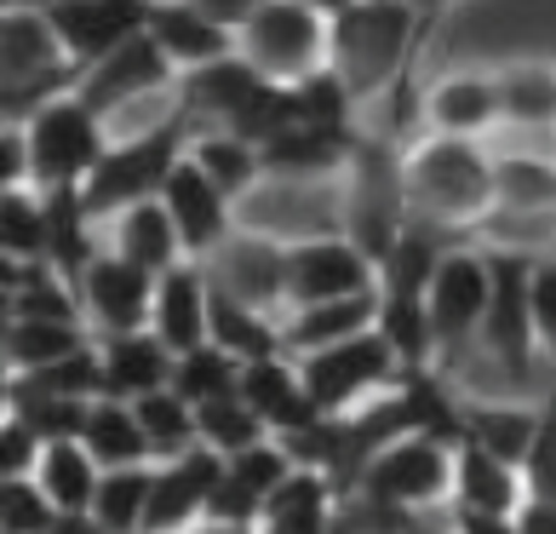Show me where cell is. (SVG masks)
Returning a JSON list of instances; mask_svg holds the SVG:
<instances>
[{
  "label": "cell",
  "instance_id": "26",
  "mask_svg": "<svg viewBox=\"0 0 556 534\" xmlns=\"http://www.w3.org/2000/svg\"><path fill=\"white\" fill-rule=\"evenodd\" d=\"M110 253L132 259L138 271H150V276H167V271H178V264L190 259V253H184V236H178L173 213L161 208V196L138 201V208H127L110 224Z\"/></svg>",
  "mask_w": 556,
  "mask_h": 534
},
{
  "label": "cell",
  "instance_id": "50",
  "mask_svg": "<svg viewBox=\"0 0 556 534\" xmlns=\"http://www.w3.org/2000/svg\"><path fill=\"white\" fill-rule=\"evenodd\" d=\"M517 529H522V534H556V506L528 500V506L517 511Z\"/></svg>",
  "mask_w": 556,
  "mask_h": 534
},
{
  "label": "cell",
  "instance_id": "19",
  "mask_svg": "<svg viewBox=\"0 0 556 534\" xmlns=\"http://www.w3.org/2000/svg\"><path fill=\"white\" fill-rule=\"evenodd\" d=\"M150 334H155L161 345H167L173 357L201 351V345H213V276H207V264L184 259L178 271L161 276Z\"/></svg>",
  "mask_w": 556,
  "mask_h": 534
},
{
  "label": "cell",
  "instance_id": "17",
  "mask_svg": "<svg viewBox=\"0 0 556 534\" xmlns=\"http://www.w3.org/2000/svg\"><path fill=\"white\" fill-rule=\"evenodd\" d=\"M161 208L173 213L178 236H184V253H190L195 264H207L224 241L236 236V213H230V196L218 190V184L195 167L190 156L173 167L167 190H161Z\"/></svg>",
  "mask_w": 556,
  "mask_h": 534
},
{
  "label": "cell",
  "instance_id": "15",
  "mask_svg": "<svg viewBox=\"0 0 556 534\" xmlns=\"http://www.w3.org/2000/svg\"><path fill=\"white\" fill-rule=\"evenodd\" d=\"M207 276L218 294L253 305V311H281L287 305V241L264 236V231H236L207 259Z\"/></svg>",
  "mask_w": 556,
  "mask_h": 534
},
{
  "label": "cell",
  "instance_id": "23",
  "mask_svg": "<svg viewBox=\"0 0 556 534\" xmlns=\"http://www.w3.org/2000/svg\"><path fill=\"white\" fill-rule=\"evenodd\" d=\"M241 397L258 408V420L276 431V437H293L311 420H321V408L311 402L299 380V362L293 357H270V362H247L241 368Z\"/></svg>",
  "mask_w": 556,
  "mask_h": 534
},
{
  "label": "cell",
  "instance_id": "29",
  "mask_svg": "<svg viewBox=\"0 0 556 534\" xmlns=\"http://www.w3.org/2000/svg\"><path fill=\"white\" fill-rule=\"evenodd\" d=\"M35 483L47 488V500L64 511V518H92L104 465L87 455V443H47V455L35 465Z\"/></svg>",
  "mask_w": 556,
  "mask_h": 534
},
{
  "label": "cell",
  "instance_id": "48",
  "mask_svg": "<svg viewBox=\"0 0 556 534\" xmlns=\"http://www.w3.org/2000/svg\"><path fill=\"white\" fill-rule=\"evenodd\" d=\"M453 534H522V529H517V518H493V511L453 506Z\"/></svg>",
  "mask_w": 556,
  "mask_h": 534
},
{
  "label": "cell",
  "instance_id": "3",
  "mask_svg": "<svg viewBox=\"0 0 556 534\" xmlns=\"http://www.w3.org/2000/svg\"><path fill=\"white\" fill-rule=\"evenodd\" d=\"M333 184H339L333 190L339 236H350L374 264H384L390 248L407 236V224H414V213H407V156L396 150V138L362 133Z\"/></svg>",
  "mask_w": 556,
  "mask_h": 534
},
{
  "label": "cell",
  "instance_id": "16",
  "mask_svg": "<svg viewBox=\"0 0 556 534\" xmlns=\"http://www.w3.org/2000/svg\"><path fill=\"white\" fill-rule=\"evenodd\" d=\"M155 287L161 276L138 271L132 259L104 248L92 259V271L80 276V311L98 322V334H138L155 316Z\"/></svg>",
  "mask_w": 556,
  "mask_h": 534
},
{
  "label": "cell",
  "instance_id": "9",
  "mask_svg": "<svg viewBox=\"0 0 556 534\" xmlns=\"http://www.w3.org/2000/svg\"><path fill=\"white\" fill-rule=\"evenodd\" d=\"M236 52L258 75L299 87L304 75L327 70V17H316L311 7H299V0H264V7L241 24Z\"/></svg>",
  "mask_w": 556,
  "mask_h": 534
},
{
  "label": "cell",
  "instance_id": "13",
  "mask_svg": "<svg viewBox=\"0 0 556 534\" xmlns=\"http://www.w3.org/2000/svg\"><path fill=\"white\" fill-rule=\"evenodd\" d=\"M293 471H299V460L287 455L281 437L247 448V455H236V460H224V477L213 488L207 523H218V529H258L270 495H276L287 477H293Z\"/></svg>",
  "mask_w": 556,
  "mask_h": 534
},
{
  "label": "cell",
  "instance_id": "4",
  "mask_svg": "<svg viewBox=\"0 0 556 534\" xmlns=\"http://www.w3.org/2000/svg\"><path fill=\"white\" fill-rule=\"evenodd\" d=\"M190 138H195V121L184 115V104L161 121V127L121 133L110 144V156L98 161V173L80 184V201H87L92 224H115L127 208H138V201H155L167 190L173 167L190 156Z\"/></svg>",
  "mask_w": 556,
  "mask_h": 534
},
{
  "label": "cell",
  "instance_id": "44",
  "mask_svg": "<svg viewBox=\"0 0 556 534\" xmlns=\"http://www.w3.org/2000/svg\"><path fill=\"white\" fill-rule=\"evenodd\" d=\"M522 483H528V500L556 506V392L540 408V437H533L528 460H522Z\"/></svg>",
  "mask_w": 556,
  "mask_h": 534
},
{
  "label": "cell",
  "instance_id": "49",
  "mask_svg": "<svg viewBox=\"0 0 556 534\" xmlns=\"http://www.w3.org/2000/svg\"><path fill=\"white\" fill-rule=\"evenodd\" d=\"M195 7L207 12L213 24H224L230 35H241V24H247V17H253V12L264 7V0H195Z\"/></svg>",
  "mask_w": 556,
  "mask_h": 534
},
{
  "label": "cell",
  "instance_id": "36",
  "mask_svg": "<svg viewBox=\"0 0 556 534\" xmlns=\"http://www.w3.org/2000/svg\"><path fill=\"white\" fill-rule=\"evenodd\" d=\"M155 495V465H127V471H104L92 500V523L98 534H143V511Z\"/></svg>",
  "mask_w": 556,
  "mask_h": 534
},
{
  "label": "cell",
  "instance_id": "51",
  "mask_svg": "<svg viewBox=\"0 0 556 534\" xmlns=\"http://www.w3.org/2000/svg\"><path fill=\"white\" fill-rule=\"evenodd\" d=\"M299 7H311L316 17H327V24H333V17H339L344 7H356V0H299Z\"/></svg>",
  "mask_w": 556,
  "mask_h": 534
},
{
  "label": "cell",
  "instance_id": "30",
  "mask_svg": "<svg viewBox=\"0 0 556 534\" xmlns=\"http://www.w3.org/2000/svg\"><path fill=\"white\" fill-rule=\"evenodd\" d=\"M87 455L104 465V471H127V465H155L150 455V437L138 425V408L132 402H115V397H98L92 414H87V431H80Z\"/></svg>",
  "mask_w": 556,
  "mask_h": 534
},
{
  "label": "cell",
  "instance_id": "10",
  "mask_svg": "<svg viewBox=\"0 0 556 534\" xmlns=\"http://www.w3.org/2000/svg\"><path fill=\"white\" fill-rule=\"evenodd\" d=\"M488 253V271H493V299H488V322H482V339L477 351L493 357V368L505 374V385H528V368L533 351H540V334H533V299H528V282H533V264L528 253Z\"/></svg>",
  "mask_w": 556,
  "mask_h": 534
},
{
  "label": "cell",
  "instance_id": "14",
  "mask_svg": "<svg viewBox=\"0 0 556 534\" xmlns=\"http://www.w3.org/2000/svg\"><path fill=\"white\" fill-rule=\"evenodd\" d=\"M150 7L155 0H58L47 17H52L58 40H64L70 64H80V75H87L115 47H127L132 35L150 29Z\"/></svg>",
  "mask_w": 556,
  "mask_h": 534
},
{
  "label": "cell",
  "instance_id": "12",
  "mask_svg": "<svg viewBox=\"0 0 556 534\" xmlns=\"http://www.w3.org/2000/svg\"><path fill=\"white\" fill-rule=\"evenodd\" d=\"M173 92H178V70L150 40V29L132 35L127 47H115L104 64H92L75 87V98L92 104L98 115H132L143 104H155V98H173Z\"/></svg>",
  "mask_w": 556,
  "mask_h": 534
},
{
  "label": "cell",
  "instance_id": "2",
  "mask_svg": "<svg viewBox=\"0 0 556 534\" xmlns=\"http://www.w3.org/2000/svg\"><path fill=\"white\" fill-rule=\"evenodd\" d=\"M425 17L407 0H356L327 24V70H339L356 104L390 92L419 52Z\"/></svg>",
  "mask_w": 556,
  "mask_h": 534
},
{
  "label": "cell",
  "instance_id": "40",
  "mask_svg": "<svg viewBox=\"0 0 556 534\" xmlns=\"http://www.w3.org/2000/svg\"><path fill=\"white\" fill-rule=\"evenodd\" d=\"M500 80V115L505 121H556V70L551 64H510Z\"/></svg>",
  "mask_w": 556,
  "mask_h": 534
},
{
  "label": "cell",
  "instance_id": "24",
  "mask_svg": "<svg viewBox=\"0 0 556 534\" xmlns=\"http://www.w3.org/2000/svg\"><path fill=\"white\" fill-rule=\"evenodd\" d=\"M453 506L517 518L528 506V483H522V471L505 465L500 455H488L477 443H459V455H453Z\"/></svg>",
  "mask_w": 556,
  "mask_h": 534
},
{
  "label": "cell",
  "instance_id": "37",
  "mask_svg": "<svg viewBox=\"0 0 556 534\" xmlns=\"http://www.w3.org/2000/svg\"><path fill=\"white\" fill-rule=\"evenodd\" d=\"M195 414H201V448H213V455H224V460H236V455H247V448H258V443L276 437V431L258 420V408L247 402L241 392L201 402Z\"/></svg>",
  "mask_w": 556,
  "mask_h": 534
},
{
  "label": "cell",
  "instance_id": "5",
  "mask_svg": "<svg viewBox=\"0 0 556 534\" xmlns=\"http://www.w3.org/2000/svg\"><path fill=\"white\" fill-rule=\"evenodd\" d=\"M299 380H304V392H311V402L321 408V414L350 420V414H362V408H374L379 397L396 392V385L407 380V368H402L396 351H390V339L374 327V334L327 345V351H316V357H299Z\"/></svg>",
  "mask_w": 556,
  "mask_h": 534
},
{
  "label": "cell",
  "instance_id": "46",
  "mask_svg": "<svg viewBox=\"0 0 556 534\" xmlns=\"http://www.w3.org/2000/svg\"><path fill=\"white\" fill-rule=\"evenodd\" d=\"M40 455H47V443H40L24 420L7 414V425H0V477H35Z\"/></svg>",
  "mask_w": 556,
  "mask_h": 534
},
{
  "label": "cell",
  "instance_id": "34",
  "mask_svg": "<svg viewBox=\"0 0 556 534\" xmlns=\"http://www.w3.org/2000/svg\"><path fill=\"white\" fill-rule=\"evenodd\" d=\"M190 161L230 201H241L247 190H258V184H264V150H258V144H247V138H236V133H195L190 138Z\"/></svg>",
  "mask_w": 556,
  "mask_h": 534
},
{
  "label": "cell",
  "instance_id": "21",
  "mask_svg": "<svg viewBox=\"0 0 556 534\" xmlns=\"http://www.w3.org/2000/svg\"><path fill=\"white\" fill-rule=\"evenodd\" d=\"M150 40L173 58L178 75L207 70L218 58H236V35L224 24H213L195 0H155L150 7Z\"/></svg>",
  "mask_w": 556,
  "mask_h": 534
},
{
  "label": "cell",
  "instance_id": "35",
  "mask_svg": "<svg viewBox=\"0 0 556 534\" xmlns=\"http://www.w3.org/2000/svg\"><path fill=\"white\" fill-rule=\"evenodd\" d=\"M132 408H138L143 437H150L155 465L184 460V455H195V448H201V414H195V402H184L178 392H155V397H143Z\"/></svg>",
  "mask_w": 556,
  "mask_h": 534
},
{
  "label": "cell",
  "instance_id": "47",
  "mask_svg": "<svg viewBox=\"0 0 556 534\" xmlns=\"http://www.w3.org/2000/svg\"><path fill=\"white\" fill-rule=\"evenodd\" d=\"M0 190H24L29 184V133L24 127H0Z\"/></svg>",
  "mask_w": 556,
  "mask_h": 534
},
{
  "label": "cell",
  "instance_id": "53",
  "mask_svg": "<svg viewBox=\"0 0 556 534\" xmlns=\"http://www.w3.org/2000/svg\"><path fill=\"white\" fill-rule=\"evenodd\" d=\"M58 7V0H7V12H40V17H47Z\"/></svg>",
  "mask_w": 556,
  "mask_h": 534
},
{
  "label": "cell",
  "instance_id": "31",
  "mask_svg": "<svg viewBox=\"0 0 556 534\" xmlns=\"http://www.w3.org/2000/svg\"><path fill=\"white\" fill-rule=\"evenodd\" d=\"M213 345L230 351L236 362H270V357H287V334L270 311H253L230 294L213 287Z\"/></svg>",
  "mask_w": 556,
  "mask_h": 534
},
{
  "label": "cell",
  "instance_id": "42",
  "mask_svg": "<svg viewBox=\"0 0 556 534\" xmlns=\"http://www.w3.org/2000/svg\"><path fill=\"white\" fill-rule=\"evenodd\" d=\"M293 98H299V121H304V127L356 133V127H350V115H356L362 104L350 98V87L339 80V70H316V75H304L299 87H293Z\"/></svg>",
  "mask_w": 556,
  "mask_h": 534
},
{
  "label": "cell",
  "instance_id": "20",
  "mask_svg": "<svg viewBox=\"0 0 556 534\" xmlns=\"http://www.w3.org/2000/svg\"><path fill=\"white\" fill-rule=\"evenodd\" d=\"M98 357H104V397H115V402H143L155 392H173L178 357L150 327H138V334H104L98 339Z\"/></svg>",
  "mask_w": 556,
  "mask_h": 534
},
{
  "label": "cell",
  "instance_id": "27",
  "mask_svg": "<svg viewBox=\"0 0 556 534\" xmlns=\"http://www.w3.org/2000/svg\"><path fill=\"white\" fill-rule=\"evenodd\" d=\"M379 327V287L374 294H356V299H333V305H316V311H293L281 322L287 334V357H316L327 345H344L356 334H374Z\"/></svg>",
  "mask_w": 556,
  "mask_h": 534
},
{
  "label": "cell",
  "instance_id": "6",
  "mask_svg": "<svg viewBox=\"0 0 556 534\" xmlns=\"http://www.w3.org/2000/svg\"><path fill=\"white\" fill-rule=\"evenodd\" d=\"M24 133H29V184L35 190H80L115 144L104 115L92 104H80L75 92L47 104Z\"/></svg>",
  "mask_w": 556,
  "mask_h": 534
},
{
  "label": "cell",
  "instance_id": "43",
  "mask_svg": "<svg viewBox=\"0 0 556 534\" xmlns=\"http://www.w3.org/2000/svg\"><path fill=\"white\" fill-rule=\"evenodd\" d=\"M58 511L35 477H0V534H52Z\"/></svg>",
  "mask_w": 556,
  "mask_h": 534
},
{
  "label": "cell",
  "instance_id": "11",
  "mask_svg": "<svg viewBox=\"0 0 556 534\" xmlns=\"http://www.w3.org/2000/svg\"><path fill=\"white\" fill-rule=\"evenodd\" d=\"M379 287V264L367 259L350 236H304L287 241V316L316 311L333 299H356Z\"/></svg>",
  "mask_w": 556,
  "mask_h": 534
},
{
  "label": "cell",
  "instance_id": "25",
  "mask_svg": "<svg viewBox=\"0 0 556 534\" xmlns=\"http://www.w3.org/2000/svg\"><path fill=\"white\" fill-rule=\"evenodd\" d=\"M459 425H465V443L488 448V455H500L505 465L528 460L533 437H540V408L528 402H510V397H459Z\"/></svg>",
  "mask_w": 556,
  "mask_h": 534
},
{
  "label": "cell",
  "instance_id": "33",
  "mask_svg": "<svg viewBox=\"0 0 556 534\" xmlns=\"http://www.w3.org/2000/svg\"><path fill=\"white\" fill-rule=\"evenodd\" d=\"M0 253H7V264L52 259V213H47V196L35 184L0 190Z\"/></svg>",
  "mask_w": 556,
  "mask_h": 534
},
{
  "label": "cell",
  "instance_id": "39",
  "mask_svg": "<svg viewBox=\"0 0 556 534\" xmlns=\"http://www.w3.org/2000/svg\"><path fill=\"white\" fill-rule=\"evenodd\" d=\"M241 368L230 351H218V345H201V351H184L178 368H173V392L184 402H213V397H236L241 392Z\"/></svg>",
  "mask_w": 556,
  "mask_h": 534
},
{
  "label": "cell",
  "instance_id": "54",
  "mask_svg": "<svg viewBox=\"0 0 556 534\" xmlns=\"http://www.w3.org/2000/svg\"><path fill=\"white\" fill-rule=\"evenodd\" d=\"M551 259H556V253H551Z\"/></svg>",
  "mask_w": 556,
  "mask_h": 534
},
{
  "label": "cell",
  "instance_id": "7",
  "mask_svg": "<svg viewBox=\"0 0 556 534\" xmlns=\"http://www.w3.org/2000/svg\"><path fill=\"white\" fill-rule=\"evenodd\" d=\"M453 455H459V443L402 437L384 455L367 460V471L356 477V495L384 506V511H402V518L437 511L442 500H453Z\"/></svg>",
  "mask_w": 556,
  "mask_h": 534
},
{
  "label": "cell",
  "instance_id": "8",
  "mask_svg": "<svg viewBox=\"0 0 556 534\" xmlns=\"http://www.w3.org/2000/svg\"><path fill=\"white\" fill-rule=\"evenodd\" d=\"M493 299V271L482 248H453L430 276V339H437V374L459 368L482 339Z\"/></svg>",
  "mask_w": 556,
  "mask_h": 534
},
{
  "label": "cell",
  "instance_id": "32",
  "mask_svg": "<svg viewBox=\"0 0 556 534\" xmlns=\"http://www.w3.org/2000/svg\"><path fill=\"white\" fill-rule=\"evenodd\" d=\"M87 327L80 322H35V316H7V374H40V368L87 351Z\"/></svg>",
  "mask_w": 556,
  "mask_h": 534
},
{
  "label": "cell",
  "instance_id": "52",
  "mask_svg": "<svg viewBox=\"0 0 556 534\" xmlns=\"http://www.w3.org/2000/svg\"><path fill=\"white\" fill-rule=\"evenodd\" d=\"M407 7H414V12L425 17V24H430V17H442V12H453V7H459V0H407Z\"/></svg>",
  "mask_w": 556,
  "mask_h": 534
},
{
  "label": "cell",
  "instance_id": "38",
  "mask_svg": "<svg viewBox=\"0 0 556 534\" xmlns=\"http://www.w3.org/2000/svg\"><path fill=\"white\" fill-rule=\"evenodd\" d=\"M7 414H12V420H24L40 443H80V431H87L92 402L47 397V392H29V385L7 380Z\"/></svg>",
  "mask_w": 556,
  "mask_h": 534
},
{
  "label": "cell",
  "instance_id": "28",
  "mask_svg": "<svg viewBox=\"0 0 556 534\" xmlns=\"http://www.w3.org/2000/svg\"><path fill=\"white\" fill-rule=\"evenodd\" d=\"M430 133L442 138H482L500 115V80L493 75H447L437 92H430Z\"/></svg>",
  "mask_w": 556,
  "mask_h": 534
},
{
  "label": "cell",
  "instance_id": "22",
  "mask_svg": "<svg viewBox=\"0 0 556 534\" xmlns=\"http://www.w3.org/2000/svg\"><path fill=\"white\" fill-rule=\"evenodd\" d=\"M362 133H333V127H304L293 121L281 138L264 144V178L281 184H316V178H339L350 150H356Z\"/></svg>",
  "mask_w": 556,
  "mask_h": 534
},
{
  "label": "cell",
  "instance_id": "41",
  "mask_svg": "<svg viewBox=\"0 0 556 534\" xmlns=\"http://www.w3.org/2000/svg\"><path fill=\"white\" fill-rule=\"evenodd\" d=\"M500 161V208L517 213H545L556 208V161L545 156H493Z\"/></svg>",
  "mask_w": 556,
  "mask_h": 534
},
{
  "label": "cell",
  "instance_id": "1",
  "mask_svg": "<svg viewBox=\"0 0 556 534\" xmlns=\"http://www.w3.org/2000/svg\"><path fill=\"white\" fill-rule=\"evenodd\" d=\"M500 161L477 138H442L430 133L407 150V213L414 224H430L453 241L477 236V224L500 208Z\"/></svg>",
  "mask_w": 556,
  "mask_h": 534
},
{
  "label": "cell",
  "instance_id": "18",
  "mask_svg": "<svg viewBox=\"0 0 556 534\" xmlns=\"http://www.w3.org/2000/svg\"><path fill=\"white\" fill-rule=\"evenodd\" d=\"M218 477H224V455H213V448L155 465V495H150V511H143V534H190L195 523H207Z\"/></svg>",
  "mask_w": 556,
  "mask_h": 534
},
{
  "label": "cell",
  "instance_id": "45",
  "mask_svg": "<svg viewBox=\"0 0 556 534\" xmlns=\"http://www.w3.org/2000/svg\"><path fill=\"white\" fill-rule=\"evenodd\" d=\"M528 299H533V334H540V351H545L551 368H556V259L533 264Z\"/></svg>",
  "mask_w": 556,
  "mask_h": 534
}]
</instances>
